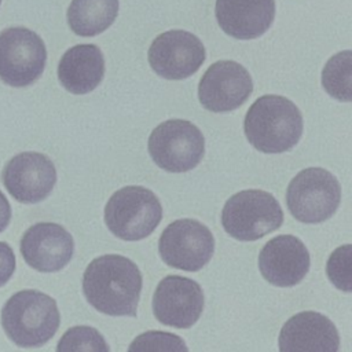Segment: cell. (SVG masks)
Masks as SVG:
<instances>
[{"instance_id": "1", "label": "cell", "mask_w": 352, "mask_h": 352, "mask_svg": "<svg viewBox=\"0 0 352 352\" xmlns=\"http://www.w3.org/2000/svg\"><path fill=\"white\" fill-rule=\"evenodd\" d=\"M142 285L139 267L121 254H103L94 258L82 275L87 301L110 316H136Z\"/></svg>"}, {"instance_id": "2", "label": "cell", "mask_w": 352, "mask_h": 352, "mask_svg": "<svg viewBox=\"0 0 352 352\" xmlns=\"http://www.w3.org/2000/svg\"><path fill=\"white\" fill-rule=\"evenodd\" d=\"M249 143L265 154L293 148L302 135V116L298 107L280 95H264L249 107L245 122Z\"/></svg>"}, {"instance_id": "3", "label": "cell", "mask_w": 352, "mask_h": 352, "mask_svg": "<svg viewBox=\"0 0 352 352\" xmlns=\"http://www.w3.org/2000/svg\"><path fill=\"white\" fill-rule=\"evenodd\" d=\"M60 314L48 294L28 289L12 294L1 308L6 336L21 348H38L58 331Z\"/></svg>"}, {"instance_id": "4", "label": "cell", "mask_w": 352, "mask_h": 352, "mask_svg": "<svg viewBox=\"0 0 352 352\" xmlns=\"http://www.w3.org/2000/svg\"><path fill=\"white\" fill-rule=\"evenodd\" d=\"M162 219L158 197L142 186H125L106 202L104 223L122 241H140L153 234Z\"/></svg>"}, {"instance_id": "5", "label": "cell", "mask_w": 352, "mask_h": 352, "mask_svg": "<svg viewBox=\"0 0 352 352\" xmlns=\"http://www.w3.org/2000/svg\"><path fill=\"white\" fill-rule=\"evenodd\" d=\"M283 223V210L276 198L264 190L239 191L223 206L221 224L228 235L238 241H256L278 230Z\"/></svg>"}, {"instance_id": "6", "label": "cell", "mask_w": 352, "mask_h": 352, "mask_svg": "<svg viewBox=\"0 0 352 352\" xmlns=\"http://www.w3.org/2000/svg\"><path fill=\"white\" fill-rule=\"evenodd\" d=\"M341 201V187L337 177L323 168L300 170L286 190V205L292 216L301 221L316 224L330 219Z\"/></svg>"}, {"instance_id": "7", "label": "cell", "mask_w": 352, "mask_h": 352, "mask_svg": "<svg viewBox=\"0 0 352 352\" xmlns=\"http://www.w3.org/2000/svg\"><path fill=\"white\" fill-rule=\"evenodd\" d=\"M148 154L155 165L172 173L194 169L204 158L205 139L197 125L173 118L157 125L148 136Z\"/></svg>"}, {"instance_id": "8", "label": "cell", "mask_w": 352, "mask_h": 352, "mask_svg": "<svg viewBox=\"0 0 352 352\" xmlns=\"http://www.w3.org/2000/svg\"><path fill=\"white\" fill-rule=\"evenodd\" d=\"M47 48L43 38L23 26L0 32V80L14 88L32 85L43 74Z\"/></svg>"}, {"instance_id": "9", "label": "cell", "mask_w": 352, "mask_h": 352, "mask_svg": "<svg viewBox=\"0 0 352 352\" xmlns=\"http://www.w3.org/2000/svg\"><path fill=\"white\" fill-rule=\"evenodd\" d=\"M158 252L169 267L195 272L212 258L214 238L212 231L198 220L179 219L161 232Z\"/></svg>"}, {"instance_id": "10", "label": "cell", "mask_w": 352, "mask_h": 352, "mask_svg": "<svg viewBox=\"0 0 352 352\" xmlns=\"http://www.w3.org/2000/svg\"><path fill=\"white\" fill-rule=\"evenodd\" d=\"M206 58L202 41L192 33L173 29L158 34L147 54L151 69L166 80L192 76Z\"/></svg>"}, {"instance_id": "11", "label": "cell", "mask_w": 352, "mask_h": 352, "mask_svg": "<svg viewBox=\"0 0 352 352\" xmlns=\"http://www.w3.org/2000/svg\"><path fill=\"white\" fill-rule=\"evenodd\" d=\"M1 183L15 201L37 204L45 199L55 187L56 169L45 154L23 151L4 165Z\"/></svg>"}, {"instance_id": "12", "label": "cell", "mask_w": 352, "mask_h": 352, "mask_svg": "<svg viewBox=\"0 0 352 352\" xmlns=\"http://www.w3.org/2000/svg\"><path fill=\"white\" fill-rule=\"evenodd\" d=\"M205 304L202 287L194 279L168 275L160 280L153 296L155 319L170 327L188 329L201 318Z\"/></svg>"}, {"instance_id": "13", "label": "cell", "mask_w": 352, "mask_h": 352, "mask_svg": "<svg viewBox=\"0 0 352 352\" xmlns=\"http://www.w3.org/2000/svg\"><path fill=\"white\" fill-rule=\"evenodd\" d=\"M253 91L249 72L235 60L212 63L198 85L201 104L213 113H226L238 109Z\"/></svg>"}, {"instance_id": "14", "label": "cell", "mask_w": 352, "mask_h": 352, "mask_svg": "<svg viewBox=\"0 0 352 352\" xmlns=\"http://www.w3.org/2000/svg\"><path fill=\"white\" fill-rule=\"evenodd\" d=\"M19 250L29 267L38 272H56L73 257L72 234L56 223H36L22 235Z\"/></svg>"}, {"instance_id": "15", "label": "cell", "mask_w": 352, "mask_h": 352, "mask_svg": "<svg viewBox=\"0 0 352 352\" xmlns=\"http://www.w3.org/2000/svg\"><path fill=\"white\" fill-rule=\"evenodd\" d=\"M311 257L304 242L289 234L270 239L258 254L263 278L274 286L290 287L300 283L308 274Z\"/></svg>"}, {"instance_id": "16", "label": "cell", "mask_w": 352, "mask_h": 352, "mask_svg": "<svg viewBox=\"0 0 352 352\" xmlns=\"http://www.w3.org/2000/svg\"><path fill=\"white\" fill-rule=\"evenodd\" d=\"M278 345L279 352H338L340 336L327 316L302 311L282 326Z\"/></svg>"}, {"instance_id": "17", "label": "cell", "mask_w": 352, "mask_h": 352, "mask_svg": "<svg viewBox=\"0 0 352 352\" xmlns=\"http://www.w3.org/2000/svg\"><path fill=\"white\" fill-rule=\"evenodd\" d=\"M214 12L224 33L238 40H253L272 25L275 0H216Z\"/></svg>"}, {"instance_id": "18", "label": "cell", "mask_w": 352, "mask_h": 352, "mask_svg": "<svg viewBox=\"0 0 352 352\" xmlns=\"http://www.w3.org/2000/svg\"><path fill=\"white\" fill-rule=\"evenodd\" d=\"M103 76V54L95 44H78L69 48L58 65L59 82L74 95L94 91L100 84Z\"/></svg>"}, {"instance_id": "19", "label": "cell", "mask_w": 352, "mask_h": 352, "mask_svg": "<svg viewBox=\"0 0 352 352\" xmlns=\"http://www.w3.org/2000/svg\"><path fill=\"white\" fill-rule=\"evenodd\" d=\"M118 0H72L67 23L73 33L91 37L104 32L118 15Z\"/></svg>"}, {"instance_id": "20", "label": "cell", "mask_w": 352, "mask_h": 352, "mask_svg": "<svg viewBox=\"0 0 352 352\" xmlns=\"http://www.w3.org/2000/svg\"><path fill=\"white\" fill-rule=\"evenodd\" d=\"M324 91L337 100H352V51H341L333 55L322 70Z\"/></svg>"}, {"instance_id": "21", "label": "cell", "mask_w": 352, "mask_h": 352, "mask_svg": "<svg viewBox=\"0 0 352 352\" xmlns=\"http://www.w3.org/2000/svg\"><path fill=\"white\" fill-rule=\"evenodd\" d=\"M56 352H110L104 337L92 326L67 329L56 345Z\"/></svg>"}, {"instance_id": "22", "label": "cell", "mask_w": 352, "mask_h": 352, "mask_svg": "<svg viewBox=\"0 0 352 352\" xmlns=\"http://www.w3.org/2000/svg\"><path fill=\"white\" fill-rule=\"evenodd\" d=\"M128 352H188L184 340L169 331L148 330L133 338Z\"/></svg>"}, {"instance_id": "23", "label": "cell", "mask_w": 352, "mask_h": 352, "mask_svg": "<svg viewBox=\"0 0 352 352\" xmlns=\"http://www.w3.org/2000/svg\"><path fill=\"white\" fill-rule=\"evenodd\" d=\"M352 246L349 243L337 248L327 260L326 272L330 282L342 292L352 290Z\"/></svg>"}, {"instance_id": "24", "label": "cell", "mask_w": 352, "mask_h": 352, "mask_svg": "<svg viewBox=\"0 0 352 352\" xmlns=\"http://www.w3.org/2000/svg\"><path fill=\"white\" fill-rule=\"evenodd\" d=\"M15 271V254L12 248L0 242V287L4 286Z\"/></svg>"}, {"instance_id": "25", "label": "cell", "mask_w": 352, "mask_h": 352, "mask_svg": "<svg viewBox=\"0 0 352 352\" xmlns=\"http://www.w3.org/2000/svg\"><path fill=\"white\" fill-rule=\"evenodd\" d=\"M11 220V205L0 190V232L4 231Z\"/></svg>"}, {"instance_id": "26", "label": "cell", "mask_w": 352, "mask_h": 352, "mask_svg": "<svg viewBox=\"0 0 352 352\" xmlns=\"http://www.w3.org/2000/svg\"><path fill=\"white\" fill-rule=\"evenodd\" d=\"M0 4H1V0H0Z\"/></svg>"}]
</instances>
